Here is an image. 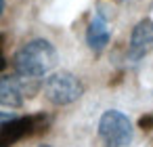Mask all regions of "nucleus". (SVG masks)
Wrapping results in <instances>:
<instances>
[{"label": "nucleus", "mask_w": 153, "mask_h": 147, "mask_svg": "<svg viewBox=\"0 0 153 147\" xmlns=\"http://www.w3.org/2000/svg\"><path fill=\"white\" fill-rule=\"evenodd\" d=\"M84 93L82 82L71 72H57L46 78L44 82V95L55 105H69L78 101Z\"/></svg>", "instance_id": "7ed1b4c3"}, {"label": "nucleus", "mask_w": 153, "mask_h": 147, "mask_svg": "<svg viewBox=\"0 0 153 147\" xmlns=\"http://www.w3.org/2000/svg\"><path fill=\"white\" fill-rule=\"evenodd\" d=\"M40 147H51V145H40Z\"/></svg>", "instance_id": "f8f14e48"}, {"label": "nucleus", "mask_w": 153, "mask_h": 147, "mask_svg": "<svg viewBox=\"0 0 153 147\" xmlns=\"http://www.w3.org/2000/svg\"><path fill=\"white\" fill-rule=\"evenodd\" d=\"M111 40V30H109V23L105 19L103 13H97L90 23H88V30H86V42L88 46L94 51V53H101Z\"/></svg>", "instance_id": "0eeeda50"}, {"label": "nucleus", "mask_w": 153, "mask_h": 147, "mask_svg": "<svg viewBox=\"0 0 153 147\" xmlns=\"http://www.w3.org/2000/svg\"><path fill=\"white\" fill-rule=\"evenodd\" d=\"M153 51V21L151 19H140L132 34H130V46H128V59L130 61H140Z\"/></svg>", "instance_id": "39448f33"}, {"label": "nucleus", "mask_w": 153, "mask_h": 147, "mask_svg": "<svg viewBox=\"0 0 153 147\" xmlns=\"http://www.w3.org/2000/svg\"><path fill=\"white\" fill-rule=\"evenodd\" d=\"M25 78L19 76H4L0 78V105H7V107H21L27 95V86L23 82Z\"/></svg>", "instance_id": "423d86ee"}, {"label": "nucleus", "mask_w": 153, "mask_h": 147, "mask_svg": "<svg viewBox=\"0 0 153 147\" xmlns=\"http://www.w3.org/2000/svg\"><path fill=\"white\" fill-rule=\"evenodd\" d=\"M17 116L15 113H9V111H0V128H2L7 122H11V120H15Z\"/></svg>", "instance_id": "9d476101"}, {"label": "nucleus", "mask_w": 153, "mask_h": 147, "mask_svg": "<svg viewBox=\"0 0 153 147\" xmlns=\"http://www.w3.org/2000/svg\"><path fill=\"white\" fill-rule=\"evenodd\" d=\"M48 124L46 116H23V118H15L11 122H7L0 128V147H11L17 141L32 137L40 130H44Z\"/></svg>", "instance_id": "20e7f679"}, {"label": "nucleus", "mask_w": 153, "mask_h": 147, "mask_svg": "<svg viewBox=\"0 0 153 147\" xmlns=\"http://www.w3.org/2000/svg\"><path fill=\"white\" fill-rule=\"evenodd\" d=\"M7 67V57H4V36L0 34V72Z\"/></svg>", "instance_id": "1a4fd4ad"}, {"label": "nucleus", "mask_w": 153, "mask_h": 147, "mask_svg": "<svg viewBox=\"0 0 153 147\" xmlns=\"http://www.w3.org/2000/svg\"><path fill=\"white\" fill-rule=\"evenodd\" d=\"M4 7H7V2H4V0H0V17H2V13H4Z\"/></svg>", "instance_id": "9b49d317"}, {"label": "nucleus", "mask_w": 153, "mask_h": 147, "mask_svg": "<svg viewBox=\"0 0 153 147\" xmlns=\"http://www.w3.org/2000/svg\"><path fill=\"white\" fill-rule=\"evenodd\" d=\"M57 59H59V55H57L55 46L44 38H36V40H30L27 44H23L15 53L13 67H15L17 76L42 78L57 65Z\"/></svg>", "instance_id": "f257e3e1"}, {"label": "nucleus", "mask_w": 153, "mask_h": 147, "mask_svg": "<svg viewBox=\"0 0 153 147\" xmlns=\"http://www.w3.org/2000/svg\"><path fill=\"white\" fill-rule=\"evenodd\" d=\"M99 137L105 147H126L132 143V124L117 109H107L99 120Z\"/></svg>", "instance_id": "f03ea898"}, {"label": "nucleus", "mask_w": 153, "mask_h": 147, "mask_svg": "<svg viewBox=\"0 0 153 147\" xmlns=\"http://www.w3.org/2000/svg\"><path fill=\"white\" fill-rule=\"evenodd\" d=\"M138 126H140L143 130H151V128H153V116H143V118L138 120Z\"/></svg>", "instance_id": "6e6552de"}]
</instances>
